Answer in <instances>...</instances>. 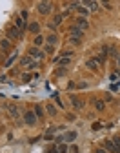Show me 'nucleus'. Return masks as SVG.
Wrapping results in <instances>:
<instances>
[{
    "instance_id": "1",
    "label": "nucleus",
    "mask_w": 120,
    "mask_h": 153,
    "mask_svg": "<svg viewBox=\"0 0 120 153\" xmlns=\"http://www.w3.org/2000/svg\"><path fill=\"white\" fill-rule=\"evenodd\" d=\"M6 35H7V40H9V42H17V40H20V38H22V33H20V31H18V29L15 27V26L7 27Z\"/></svg>"
},
{
    "instance_id": "2",
    "label": "nucleus",
    "mask_w": 120,
    "mask_h": 153,
    "mask_svg": "<svg viewBox=\"0 0 120 153\" xmlns=\"http://www.w3.org/2000/svg\"><path fill=\"white\" fill-rule=\"evenodd\" d=\"M20 66L26 67V69H35V67H38V62L33 60V58L27 55V57H22V58H20Z\"/></svg>"
},
{
    "instance_id": "3",
    "label": "nucleus",
    "mask_w": 120,
    "mask_h": 153,
    "mask_svg": "<svg viewBox=\"0 0 120 153\" xmlns=\"http://www.w3.org/2000/svg\"><path fill=\"white\" fill-rule=\"evenodd\" d=\"M37 9H38L40 15H49V13L53 11V4L51 2H38Z\"/></svg>"
},
{
    "instance_id": "4",
    "label": "nucleus",
    "mask_w": 120,
    "mask_h": 153,
    "mask_svg": "<svg viewBox=\"0 0 120 153\" xmlns=\"http://www.w3.org/2000/svg\"><path fill=\"white\" fill-rule=\"evenodd\" d=\"M29 57H31L33 60H37V62H38V60H42V58L46 57V53H44L42 49H38V47H35V46H33V47H29Z\"/></svg>"
},
{
    "instance_id": "5",
    "label": "nucleus",
    "mask_w": 120,
    "mask_h": 153,
    "mask_svg": "<svg viewBox=\"0 0 120 153\" xmlns=\"http://www.w3.org/2000/svg\"><path fill=\"white\" fill-rule=\"evenodd\" d=\"M24 124L26 126H35L37 124V115H35V111H24Z\"/></svg>"
},
{
    "instance_id": "6",
    "label": "nucleus",
    "mask_w": 120,
    "mask_h": 153,
    "mask_svg": "<svg viewBox=\"0 0 120 153\" xmlns=\"http://www.w3.org/2000/svg\"><path fill=\"white\" fill-rule=\"evenodd\" d=\"M75 27H78L80 31H86V29L89 27V22H87L84 17H78L77 20H75Z\"/></svg>"
},
{
    "instance_id": "7",
    "label": "nucleus",
    "mask_w": 120,
    "mask_h": 153,
    "mask_svg": "<svg viewBox=\"0 0 120 153\" xmlns=\"http://www.w3.org/2000/svg\"><path fill=\"white\" fill-rule=\"evenodd\" d=\"M71 104H73V108H75V110H77V111H82L84 110V106H86V104H84V100H80V98L78 97H71Z\"/></svg>"
},
{
    "instance_id": "8",
    "label": "nucleus",
    "mask_w": 120,
    "mask_h": 153,
    "mask_svg": "<svg viewBox=\"0 0 120 153\" xmlns=\"http://www.w3.org/2000/svg\"><path fill=\"white\" fill-rule=\"evenodd\" d=\"M6 108H7V111H9V115H11V118H20V111H18V108L17 106H13V104H6Z\"/></svg>"
},
{
    "instance_id": "9",
    "label": "nucleus",
    "mask_w": 120,
    "mask_h": 153,
    "mask_svg": "<svg viewBox=\"0 0 120 153\" xmlns=\"http://www.w3.org/2000/svg\"><path fill=\"white\" fill-rule=\"evenodd\" d=\"M106 60H107V46H104V47H102V51H100V53H98V57H97V62L100 64V66H102V64L106 62Z\"/></svg>"
},
{
    "instance_id": "10",
    "label": "nucleus",
    "mask_w": 120,
    "mask_h": 153,
    "mask_svg": "<svg viewBox=\"0 0 120 153\" xmlns=\"http://www.w3.org/2000/svg\"><path fill=\"white\" fill-rule=\"evenodd\" d=\"M86 67H87V69H91V71H98L100 64L97 62V58H87V62H86Z\"/></svg>"
},
{
    "instance_id": "11",
    "label": "nucleus",
    "mask_w": 120,
    "mask_h": 153,
    "mask_svg": "<svg viewBox=\"0 0 120 153\" xmlns=\"http://www.w3.org/2000/svg\"><path fill=\"white\" fill-rule=\"evenodd\" d=\"M26 24H27V22H24L22 18H20V17H17V18H15V27H17V29H18L20 33H24V29L27 27Z\"/></svg>"
},
{
    "instance_id": "12",
    "label": "nucleus",
    "mask_w": 120,
    "mask_h": 153,
    "mask_svg": "<svg viewBox=\"0 0 120 153\" xmlns=\"http://www.w3.org/2000/svg\"><path fill=\"white\" fill-rule=\"evenodd\" d=\"M104 146H106V150L111 151V153H120V151L117 150V146L113 144V140H104Z\"/></svg>"
},
{
    "instance_id": "13",
    "label": "nucleus",
    "mask_w": 120,
    "mask_h": 153,
    "mask_svg": "<svg viewBox=\"0 0 120 153\" xmlns=\"http://www.w3.org/2000/svg\"><path fill=\"white\" fill-rule=\"evenodd\" d=\"M86 7L89 9V11H98L100 4H98V2H95V0H87V2H86Z\"/></svg>"
},
{
    "instance_id": "14",
    "label": "nucleus",
    "mask_w": 120,
    "mask_h": 153,
    "mask_svg": "<svg viewBox=\"0 0 120 153\" xmlns=\"http://www.w3.org/2000/svg\"><path fill=\"white\" fill-rule=\"evenodd\" d=\"M69 35H73V37H77V38H82L84 37V31H80L78 27L71 26V27H69Z\"/></svg>"
},
{
    "instance_id": "15",
    "label": "nucleus",
    "mask_w": 120,
    "mask_h": 153,
    "mask_svg": "<svg viewBox=\"0 0 120 153\" xmlns=\"http://www.w3.org/2000/svg\"><path fill=\"white\" fill-rule=\"evenodd\" d=\"M27 29H29L31 33H35V35H38V33H40V24H38V22H31V24L27 26Z\"/></svg>"
},
{
    "instance_id": "16",
    "label": "nucleus",
    "mask_w": 120,
    "mask_h": 153,
    "mask_svg": "<svg viewBox=\"0 0 120 153\" xmlns=\"http://www.w3.org/2000/svg\"><path fill=\"white\" fill-rule=\"evenodd\" d=\"M46 111H47L49 117H55V115H57V106H55V104H47L46 106Z\"/></svg>"
},
{
    "instance_id": "17",
    "label": "nucleus",
    "mask_w": 120,
    "mask_h": 153,
    "mask_svg": "<svg viewBox=\"0 0 120 153\" xmlns=\"http://www.w3.org/2000/svg\"><path fill=\"white\" fill-rule=\"evenodd\" d=\"M46 42L49 44V46H55V44L58 42V37H57V35H55V33H53V35H49V37H46Z\"/></svg>"
},
{
    "instance_id": "18",
    "label": "nucleus",
    "mask_w": 120,
    "mask_h": 153,
    "mask_svg": "<svg viewBox=\"0 0 120 153\" xmlns=\"http://www.w3.org/2000/svg\"><path fill=\"white\" fill-rule=\"evenodd\" d=\"M35 115H37V118H42L44 117V108L40 106V104L35 106Z\"/></svg>"
},
{
    "instance_id": "19",
    "label": "nucleus",
    "mask_w": 120,
    "mask_h": 153,
    "mask_svg": "<svg viewBox=\"0 0 120 153\" xmlns=\"http://www.w3.org/2000/svg\"><path fill=\"white\" fill-rule=\"evenodd\" d=\"M55 60H57V64L58 66H69V64H71V58H55Z\"/></svg>"
},
{
    "instance_id": "20",
    "label": "nucleus",
    "mask_w": 120,
    "mask_h": 153,
    "mask_svg": "<svg viewBox=\"0 0 120 153\" xmlns=\"http://www.w3.org/2000/svg\"><path fill=\"white\" fill-rule=\"evenodd\" d=\"M107 57H113V58H118V51H117V47H107Z\"/></svg>"
},
{
    "instance_id": "21",
    "label": "nucleus",
    "mask_w": 120,
    "mask_h": 153,
    "mask_svg": "<svg viewBox=\"0 0 120 153\" xmlns=\"http://www.w3.org/2000/svg\"><path fill=\"white\" fill-rule=\"evenodd\" d=\"M75 139H77V131H67L64 135V140H75Z\"/></svg>"
},
{
    "instance_id": "22",
    "label": "nucleus",
    "mask_w": 120,
    "mask_h": 153,
    "mask_svg": "<svg viewBox=\"0 0 120 153\" xmlns=\"http://www.w3.org/2000/svg\"><path fill=\"white\" fill-rule=\"evenodd\" d=\"M75 55V53L71 51V49H66V51H60V58H71Z\"/></svg>"
},
{
    "instance_id": "23",
    "label": "nucleus",
    "mask_w": 120,
    "mask_h": 153,
    "mask_svg": "<svg viewBox=\"0 0 120 153\" xmlns=\"http://www.w3.org/2000/svg\"><path fill=\"white\" fill-rule=\"evenodd\" d=\"M95 108H97V111H104L106 102H104V100H95Z\"/></svg>"
},
{
    "instance_id": "24",
    "label": "nucleus",
    "mask_w": 120,
    "mask_h": 153,
    "mask_svg": "<svg viewBox=\"0 0 120 153\" xmlns=\"http://www.w3.org/2000/svg\"><path fill=\"white\" fill-rule=\"evenodd\" d=\"M42 44H44V37L42 35H37V37H35V47H40Z\"/></svg>"
},
{
    "instance_id": "25",
    "label": "nucleus",
    "mask_w": 120,
    "mask_h": 153,
    "mask_svg": "<svg viewBox=\"0 0 120 153\" xmlns=\"http://www.w3.org/2000/svg\"><path fill=\"white\" fill-rule=\"evenodd\" d=\"M57 153H67V146L64 142L62 144H57Z\"/></svg>"
},
{
    "instance_id": "26",
    "label": "nucleus",
    "mask_w": 120,
    "mask_h": 153,
    "mask_svg": "<svg viewBox=\"0 0 120 153\" xmlns=\"http://www.w3.org/2000/svg\"><path fill=\"white\" fill-rule=\"evenodd\" d=\"M0 46H2V49H9L11 47V42H9L7 38H2V40H0Z\"/></svg>"
},
{
    "instance_id": "27",
    "label": "nucleus",
    "mask_w": 120,
    "mask_h": 153,
    "mask_svg": "<svg viewBox=\"0 0 120 153\" xmlns=\"http://www.w3.org/2000/svg\"><path fill=\"white\" fill-rule=\"evenodd\" d=\"M17 55H18V51H17V53H13V55L7 58V62H6V67H9V66H11V64H13L15 60H17Z\"/></svg>"
},
{
    "instance_id": "28",
    "label": "nucleus",
    "mask_w": 120,
    "mask_h": 153,
    "mask_svg": "<svg viewBox=\"0 0 120 153\" xmlns=\"http://www.w3.org/2000/svg\"><path fill=\"white\" fill-rule=\"evenodd\" d=\"M62 20H64V17H62V15H55V17H53V24H55V26H57V24H62Z\"/></svg>"
},
{
    "instance_id": "29",
    "label": "nucleus",
    "mask_w": 120,
    "mask_h": 153,
    "mask_svg": "<svg viewBox=\"0 0 120 153\" xmlns=\"http://www.w3.org/2000/svg\"><path fill=\"white\" fill-rule=\"evenodd\" d=\"M77 11H78L80 15H82V17H86V15H89V9H87L86 6H80V7L77 9Z\"/></svg>"
},
{
    "instance_id": "30",
    "label": "nucleus",
    "mask_w": 120,
    "mask_h": 153,
    "mask_svg": "<svg viewBox=\"0 0 120 153\" xmlns=\"http://www.w3.org/2000/svg\"><path fill=\"white\" fill-rule=\"evenodd\" d=\"M82 42L80 38H77V37H73V35H69V44H73V46H78V44Z\"/></svg>"
},
{
    "instance_id": "31",
    "label": "nucleus",
    "mask_w": 120,
    "mask_h": 153,
    "mask_svg": "<svg viewBox=\"0 0 120 153\" xmlns=\"http://www.w3.org/2000/svg\"><path fill=\"white\" fill-rule=\"evenodd\" d=\"M57 131H58V126H49L46 133H49V135H55V133H57Z\"/></svg>"
},
{
    "instance_id": "32",
    "label": "nucleus",
    "mask_w": 120,
    "mask_h": 153,
    "mask_svg": "<svg viewBox=\"0 0 120 153\" xmlns=\"http://www.w3.org/2000/svg\"><path fill=\"white\" fill-rule=\"evenodd\" d=\"M55 75H57V77H64V75H66V67H58V69L55 71Z\"/></svg>"
},
{
    "instance_id": "33",
    "label": "nucleus",
    "mask_w": 120,
    "mask_h": 153,
    "mask_svg": "<svg viewBox=\"0 0 120 153\" xmlns=\"http://www.w3.org/2000/svg\"><path fill=\"white\" fill-rule=\"evenodd\" d=\"M55 51V46H49V44H46V47H44V53H53Z\"/></svg>"
},
{
    "instance_id": "34",
    "label": "nucleus",
    "mask_w": 120,
    "mask_h": 153,
    "mask_svg": "<svg viewBox=\"0 0 120 153\" xmlns=\"http://www.w3.org/2000/svg\"><path fill=\"white\" fill-rule=\"evenodd\" d=\"M113 144L117 146V150L120 151V137H118V135H117V137H115V139H113Z\"/></svg>"
},
{
    "instance_id": "35",
    "label": "nucleus",
    "mask_w": 120,
    "mask_h": 153,
    "mask_svg": "<svg viewBox=\"0 0 120 153\" xmlns=\"http://www.w3.org/2000/svg\"><path fill=\"white\" fill-rule=\"evenodd\" d=\"M53 97H55V102H57V104H58L60 108H64V104H62V100H60V97L57 95V93H53Z\"/></svg>"
},
{
    "instance_id": "36",
    "label": "nucleus",
    "mask_w": 120,
    "mask_h": 153,
    "mask_svg": "<svg viewBox=\"0 0 120 153\" xmlns=\"http://www.w3.org/2000/svg\"><path fill=\"white\" fill-rule=\"evenodd\" d=\"M67 153H78V148L75 146V144H73V146H69V148H67Z\"/></svg>"
},
{
    "instance_id": "37",
    "label": "nucleus",
    "mask_w": 120,
    "mask_h": 153,
    "mask_svg": "<svg viewBox=\"0 0 120 153\" xmlns=\"http://www.w3.org/2000/svg\"><path fill=\"white\" fill-rule=\"evenodd\" d=\"M77 88H78V90H86V88H87V82H84V80H82V82H78V84H77Z\"/></svg>"
},
{
    "instance_id": "38",
    "label": "nucleus",
    "mask_w": 120,
    "mask_h": 153,
    "mask_svg": "<svg viewBox=\"0 0 120 153\" xmlns=\"http://www.w3.org/2000/svg\"><path fill=\"white\" fill-rule=\"evenodd\" d=\"M64 142V135H58V137H55V144H62Z\"/></svg>"
},
{
    "instance_id": "39",
    "label": "nucleus",
    "mask_w": 120,
    "mask_h": 153,
    "mask_svg": "<svg viewBox=\"0 0 120 153\" xmlns=\"http://www.w3.org/2000/svg\"><path fill=\"white\" fill-rule=\"evenodd\" d=\"M20 18H22L24 22H27V11H26V9H24V11L20 13Z\"/></svg>"
},
{
    "instance_id": "40",
    "label": "nucleus",
    "mask_w": 120,
    "mask_h": 153,
    "mask_svg": "<svg viewBox=\"0 0 120 153\" xmlns=\"http://www.w3.org/2000/svg\"><path fill=\"white\" fill-rule=\"evenodd\" d=\"M22 80H24V82H29V80H31V75H29V73H24V75H22Z\"/></svg>"
},
{
    "instance_id": "41",
    "label": "nucleus",
    "mask_w": 120,
    "mask_h": 153,
    "mask_svg": "<svg viewBox=\"0 0 120 153\" xmlns=\"http://www.w3.org/2000/svg\"><path fill=\"white\" fill-rule=\"evenodd\" d=\"M100 128H102V124H100V122H95V124H93V130H95V131H98Z\"/></svg>"
},
{
    "instance_id": "42",
    "label": "nucleus",
    "mask_w": 120,
    "mask_h": 153,
    "mask_svg": "<svg viewBox=\"0 0 120 153\" xmlns=\"http://www.w3.org/2000/svg\"><path fill=\"white\" fill-rule=\"evenodd\" d=\"M104 97H106V102H111V100H113V95H111V93H106Z\"/></svg>"
},
{
    "instance_id": "43",
    "label": "nucleus",
    "mask_w": 120,
    "mask_h": 153,
    "mask_svg": "<svg viewBox=\"0 0 120 153\" xmlns=\"http://www.w3.org/2000/svg\"><path fill=\"white\" fill-rule=\"evenodd\" d=\"M75 88H77V84H75V82H69V84H67V90H69V91L75 90Z\"/></svg>"
},
{
    "instance_id": "44",
    "label": "nucleus",
    "mask_w": 120,
    "mask_h": 153,
    "mask_svg": "<svg viewBox=\"0 0 120 153\" xmlns=\"http://www.w3.org/2000/svg\"><path fill=\"white\" fill-rule=\"evenodd\" d=\"M44 139H46V140H55V137L49 135V133H46V135H44Z\"/></svg>"
},
{
    "instance_id": "45",
    "label": "nucleus",
    "mask_w": 120,
    "mask_h": 153,
    "mask_svg": "<svg viewBox=\"0 0 120 153\" xmlns=\"http://www.w3.org/2000/svg\"><path fill=\"white\" fill-rule=\"evenodd\" d=\"M0 62H7V58H6V53H0Z\"/></svg>"
},
{
    "instance_id": "46",
    "label": "nucleus",
    "mask_w": 120,
    "mask_h": 153,
    "mask_svg": "<svg viewBox=\"0 0 120 153\" xmlns=\"http://www.w3.org/2000/svg\"><path fill=\"white\" fill-rule=\"evenodd\" d=\"M102 6H104V7H106V9H111V7H113V6H111V4H109V2H104V4H102Z\"/></svg>"
},
{
    "instance_id": "47",
    "label": "nucleus",
    "mask_w": 120,
    "mask_h": 153,
    "mask_svg": "<svg viewBox=\"0 0 120 153\" xmlns=\"http://www.w3.org/2000/svg\"><path fill=\"white\" fill-rule=\"evenodd\" d=\"M9 75H11V77H15V75H18V69H11V71H9Z\"/></svg>"
},
{
    "instance_id": "48",
    "label": "nucleus",
    "mask_w": 120,
    "mask_h": 153,
    "mask_svg": "<svg viewBox=\"0 0 120 153\" xmlns=\"http://www.w3.org/2000/svg\"><path fill=\"white\" fill-rule=\"evenodd\" d=\"M49 153H57V146H53L51 150H49Z\"/></svg>"
},
{
    "instance_id": "49",
    "label": "nucleus",
    "mask_w": 120,
    "mask_h": 153,
    "mask_svg": "<svg viewBox=\"0 0 120 153\" xmlns=\"http://www.w3.org/2000/svg\"><path fill=\"white\" fill-rule=\"evenodd\" d=\"M97 153H107L106 150H102V148H98V150H97Z\"/></svg>"
},
{
    "instance_id": "50",
    "label": "nucleus",
    "mask_w": 120,
    "mask_h": 153,
    "mask_svg": "<svg viewBox=\"0 0 120 153\" xmlns=\"http://www.w3.org/2000/svg\"><path fill=\"white\" fill-rule=\"evenodd\" d=\"M6 80V75H0V82H4Z\"/></svg>"
},
{
    "instance_id": "51",
    "label": "nucleus",
    "mask_w": 120,
    "mask_h": 153,
    "mask_svg": "<svg viewBox=\"0 0 120 153\" xmlns=\"http://www.w3.org/2000/svg\"><path fill=\"white\" fill-rule=\"evenodd\" d=\"M117 60H118V66H120V55H118V58H117Z\"/></svg>"
}]
</instances>
